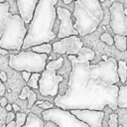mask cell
<instances>
[{"label":"cell","mask_w":127,"mask_h":127,"mask_svg":"<svg viewBox=\"0 0 127 127\" xmlns=\"http://www.w3.org/2000/svg\"><path fill=\"white\" fill-rule=\"evenodd\" d=\"M6 109H7V111H9V112H11V110L13 109V107H12V105H10V104H8V105L6 106Z\"/></svg>","instance_id":"35"},{"label":"cell","mask_w":127,"mask_h":127,"mask_svg":"<svg viewBox=\"0 0 127 127\" xmlns=\"http://www.w3.org/2000/svg\"><path fill=\"white\" fill-rule=\"evenodd\" d=\"M78 120L86 123L89 127H102V119L104 117L103 111L95 110H70Z\"/></svg>","instance_id":"11"},{"label":"cell","mask_w":127,"mask_h":127,"mask_svg":"<svg viewBox=\"0 0 127 127\" xmlns=\"http://www.w3.org/2000/svg\"><path fill=\"white\" fill-rule=\"evenodd\" d=\"M5 91H6V88H5L4 84L2 83V80L0 79V95H1V96L4 95V94H5Z\"/></svg>","instance_id":"29"},{"label":"cell","mask_w":127,"mask_h":127,"mask_svg":"<svg viewBox=\"0 0 127 127\" xmlns=\"http://www.w3.org/2000/svg\"><path fill=\"white\" fill-rule=\"evenodd\" d=\"M63 76L56 73V69L46 67L41 73L39 80V90L43 96H58L59 83L63 81Z\"/></svg>","instance_id":"8"},{"label":"cell","mask_w":127,"mask_h":127,"mask_svg":"<svg viewBox=\"0 0 127 127\" xmlns=\"http://www.w3.org/2000/svg\"><path fill=\"white\" fill-rule=\"evenodd\" d=\"M48 55L37 54L34 52H20L16 55H10L9 65L18 71H27L30 73H40L45 71L47 66Z\"/></svg>","instance_id":"5"},{"label":"cell","mask_w":127,"mask_h":127,"mask_svg":"<svg viewBox=\"0 0 127 127\" xmlns=\"http://www.w3.org/2000/svg\"><path fill=\"white\" fill-rule=\"evenodd\" d=\"M89 69L98 79L107 85H116L120 81L117 72L118 63L114 58H108L106 62L102 61L96 64H90Z\"/></svg>","instance_id":"6"},{"label":"cell","mask_w":127,"mask_h":127,"mask_svg":"<svg viewBox=\"0 0 127 127\" xmlns=\"http://www.w3.org/2000/svg\"><path fill=\"white\" fill-rule=\"evenodd\" d=\"M27 117L28 115L24 112H18L16 114V119H15V122H16V127H23L27 121Z\"/></svg>","instance_id":"21"},{"label":"cell","mask_w":127,"mask_h":127,"mask_svg":"<svg viewBox=\"0 0 127 127\" xmlns=\"http://www.w3.org/2000/svg\"><path fill=\"white\" fill-rule=\"evenodd\" d=\"M6 127H16V122H15V120H14V121H12L11 123L7 124V125H6Z\"/></svg>","instance_id":"32"},{"label":"cell","mask_w":127,"mask_h":127,"mask_svg":"<svg viewBox=\"0 0 127 127\" xmlns=\"http://www.w3.org/2000/svg\"><path fill=\"white\" fill-rule=\"evenodd\" d=\"M16 118V116H15V114L11 111V112H8V115H7V120H6V123L7 124H9V123H11L12 121H14V119Z\"/></svg>","instance_id":"27"},{"label":"cell","mask_w":127,"mask_h":127,"mask_svg":"<svg viewBox=\"0 0 127 127\" xmlns=\"http://www.w3.org/2000/svg\"><path fill=\"white\" fill-rule=\"evenodd\" d=\"M102 60H103V61H104V62H106V61H107V60H108V58H107V57H106V56H102Z\"/></svg>","instance_id":"37"},{"label":"cell","mask_w":127,"mask_h":127,"mask_svg":"<svg viewBox=\"0 0 127 127\" xmlns=\"http://www.w3.org/2000/svg\"><path fill=\"white\" fill-rule=\"evenodd\" d=\"M108 127H118V115L116 113H111L108 120Z\"/></svg>","instance_id":"22"},{"label":"cell","mask_w":127,"mask_h":127,"mask_svg":"<svg viewBox=\"0 0 127 127\" xmlns=\"http://www.w3.org/2000/svg\"><path fill=\"white\" fill-rule=\"evenodd\" d=\"M27 33L20 15L11 14L7 2L0 3V49L19 51L23 47Z\"/></svg>","instance_id":"3"},{"label":"cell","mask_w":127,"mask_h":127,"mask_svg":"<svg viewBox=\"0 0 127 127\" xmlns=\"http://www.w3.org/2000/svg\"><path fill=\"white\" fill-rule=\"evenodd\" d=\"M36 100H37V95H36V93H35L34 91H31V93H30V95H29V97H28V105H27V107H28V108H31V107L35 104Z\"/></svg>","instance_id":"26"},{"label":"cell","mask_w":127,"mask_h":127,"mask_svg":"<svg viewBox=\"0 0 127 127\" xmlns=\"http://www.w3.org/2000/svg\"><path fill=\"white\" fill-rule=\"evenodd\" d=\"M57 3L58 0L39 1L22 49L26 50L35 46L49 44V42L56 38L53 28L57 16Z\"/></svg>","instance_id":"2"},{"label":"cell","mask_w":127,"mask_h":127,"mask_svg":"<svg viewBox=\"0 0 127 127\" xmlns=\"http://www.w3.org/2000/svg\"><path fill=\"white\" fill-rule=\"evenodd\" d=\"M0 55H8V51L7 50H4V49H0Z\"/></svg>","instance_id":"33"},{"label":"cell","mask_w":127,"mask_h":127,"mask_svg":"<svg viewBox=\"0 0 127 127\" xmlns=\"http://www.w3.org/2000/svg\"><path fill=\"white\" fill-rule=\"evenodd\" d=\"M122 3L113 2L109 8L110 11V26L115 35L127 36V16L124 12Z\"/></svg>","instance_id":"9"},{"label":"cell","mask_w":127,"mask_h":127,"mask_svg":"<svg viewBox=\"0 0 127 127\" xmlns=\"http://www.w3.org/2000/svg\"><path fill=\"white\" fill-rule=\"evenodd\" d=\"M12 107H13V109H14L15 111H20V107H19L17 104H12Z\"/></svg>","instance_id":"34"},{"label":"cell","mask_w":127,"mask_h":127,"mask_svg":"<svg viewBox=\"0 0 127 127\" xmlns=\"http://www.w3.org/2000/svg\"><path fill=\"white\" fill-rule=\"evenodd\" d=\"M39 1L38 0H17L19 15L23 19L25 24H30L34 18L35 11Z\"/></svg>","instance_id":"12"},{"label":"cell","mask_w":127,"mask_h":127,"mask_svg":"<svg viewBox=\"0 0 127 127\" xmlns=\"http://www.w3.org/2000/svg\"><path fill=\"white\" fill-rule=\"evenodd\" d=\"M57 16L61 21L60 27H59V33L57 37L59 39H64L68 38L70 36H78L77 31L73 27V23L71 21V14L70 12L63 7L57 8Z\"/></svg>","instance_id":"10"},{"label":"cell","mask_w":127,"mask_h":127,"mask_svg":"<svg viewBox=\"0 0 127 127\" xmlns=\"http://www.w3.org/2000/svg\"><path fill=\"white\" fill-rule=\"evenodd\" d=\"M43 119L52 121L57 124L58 127H89L86 123L78 120L68 110H63L60 108H53L42 112Z\"/></svg>","instance_id":"7"},{"label":"cell","mask_w":127,"mask_h":127,"mask_svg":"<svg viewBox=\"0 0 127 127\" xmlns=\"http://www.w3.org/2000/svg\"><path fill=\"white\" fill-rule=\"evenodd\" d=\"M23 127H44V122L37 115L33 113H29L27 117V121Z\"/></svg>","instance_id":"14"},{"label":"cell","mask_w":127,"mask_h":127,"mask_svg":"<svg viewBox=\"0 0 127 127\" xmlns=\"http://www.w3.org/2000/svg\"><path fill=\"white\" fill-rule=\"evenodd\" d=\"M31 91H32L31 87H29L28 85L24 86V87L22 88V91H21L20 95H19V98H20V99H26V98H28L29 95H30V93H31Z\"/></svg>","instance_id":"24"},{"label":"cell","mask_w":127,"mask_h":127,"mask_svg":"<svg viewBox=\"0 0 127 127\" xmlns=\"http://www.w3.org/2000/svg\"><path fill=\"white\" fill-rule=\"evenodd\" d=\"M124 12H125V15L127 16V8H125V9H124Z\"/></svg>","instance_id":"38"},{"label":"cell","mask_w":127,"mask_h":127,"mask_svg":"<svg viewBox=\"0 0 127 127\" xmlns=\"http://www.w3.org/2000/svg\"><path fill=\"white\" fill-rule=\"evenodd\" d=\"M73 16L74 29L83 37L94 32L103 19V10L98 0H76L74 2Z\"/></svg>","instance_id":"4"},{"label":"cell","mask_w":127,"mask_h":127,"mask_svg":"<svg viewBox=\"0 0 127 127\" xmlns=\"http://www.w3.org/2000/svg\"><path fill=\"white\" fill-rule=\"evenodd\" d=\"M22 75H23V78H24V80H25L26 82H28V81L30 80V77H31L32 73H30V72H27V71H23V72H22Z\"/></svg>","instance_id":"28"},{"label":"cell","mask_w":127,"mask_h":127,"mask_svg":"<svg viewBox=\"0 0 127 127\" xmlns=\"http://www.w3.org/2000/svg\"><path fill=\"white\" fill-rule=\"evenodd\" d=\"M0 105L2 106V107H6L8 104H7V99L5 98V97H2L1 99H0Z\"/></svg>","instance_id":"30"},{"label":"cell","mask_w":127,"mask_h":127,"mask_svg":"<svg viewBox=\"0 0 127 127\" xmlns=\"http://www.w3.org/2000/svg\"><path fill=\"white\" fill-rule=\"evenodd\" d=\"M71 2V0H64V4H69Z\"/></svg>","instance_id":"36"},{"label":"cell","mask_w":127,"mask_h":127,"mask_svg":"<svg viewBox=\"0 0 127 127\" xmlns=\"http://www.w3.org/2000/svg\"><path fill=\"white\" fill-rule=\"evenodd\" d=\"M79 41V38L77 36H70L68 38H64V39H62L60 41H57L55 42L52 46H53V51L56 53V54H59V55H65L67 50L70 48V46Z\"/></svg>","instance_id":"13"},{"label":"cell","mask_w":127,"mask_h":127,"mask_svg":"<svg viewBox=\"0 0 127 127\" xmlns=\"http://www.w3.org/2000/svg\"><path fill=\"white\" fill-rule=\"evenodd\" d=\"M82 48H83V43L79 40V41L73 43V44L70 46V48L67 50V52H66L65 55H67V56H77L78 52H79L80 49H82Z\"/></svg>","instance_id":"19"},{"label":"cell","mask_w":127,"mask_h":127,"mask_svg":"<svg viewBox=\"0 0 127 127\" xmlns=\"http://www.w3.org/2000/svg\"><path fill=\"white\" fill-rule=\"evenodd\" d=\"M37 103V105H39L40 107H42V108H44L45 110H49V109H53L54 108V104L53 103H51V102H49V101H37L36 102Z\"/></svg>","instance_id":"25"},{"label":"cell","mask_w":127,"mask_h":127,"mask_svg":"<svg viewBox=\"0 0 127 127\" xmlns=\"http://www.w3.org/2000/svg\"><path fill=\"white\" fill-rule=\"evenodd\" d=\"M71 63L67 89L64 94L55 97V104L63 110L103 111L118 108L119 86L107 85L98 79L89 69L90 60L78 52L77 56H67Z\"/></svg>","instance_id":"1"},{"label":"cell","mask_w":127,"mask_h":127,"mask_svg":"<svg viewBox=\"0 0 127 127\" xmlns=\"http://www.w3.org/2000/svg\"><path fill=\"white\" fill-rule=\"evenodd\" d=\"M53 50V46L50 44H43V45H39V46H35L32 48V52L37 53V54H50Z\"/></svg>","instance_id":"18"},{"label":"cell","mask_w":127,"mask_h":127,"mask_svg":"<svg viewBox=\"0 0 127 127\" xmlns=\"http://www.w3.org/2000/svg\"><path fill=\"white\" fill-rule=\"evenodd\" d=\"M0 79L2 81H6L7 80V75H6L5 71H0Z\"/></svg>","instance_id":"31"},{"label":"cell","mask_w":127,"mask_h":127,"mask_svg":"<svg viewBox=\"0 0 127 127\" xmlns=\"http://www.w3.org/2000/svg\"><path fill=\"white\" fill-rule=\"evenodd\" d=\"M120 81L124 83L127 79V63L124 61H119L118 62V69H117Z\"/></svg>","instance_id":"16"},{"label":"cell","mask_w":127,"mask_h":127,"mask_svg":"<svg viewBox=\"0 0 127 127\" xmlns=\"http://www.w3.org/2000/svg\"><path fill=\"white\" fill-rule=\"evenodd\" d=\"M117 104L120 108H127V85H122L119 87Z\"/></svg>","instance_id":"15"},{"label":"cell","mask_w":127,"mask_h":127,"mask_svg":"<svg viewBox=\"0 0 127 127\" xmlns=\"http://www.w3.org/2000/svg\"><path fill=\"white\" fill-rule=\"evenodd\" d=\"M113 39H114L115 47L119 51H122L123 52V51L127 50V37L121 36V35H115Z\"/></svg>","instance_id":"17"},{"label":"cell","mask_w":127,"mask_h":127,"mask_svg":"<svg viewBox=\"0 0 127 127\" xmlns=\"http://www.w3.org/2000/svg\"><path fill=\"white\" fill-rule=\"evenodd\" d=\"M41 78V74L40 73H32L31 77H30V80L27 82V85L29 87H32V88H39V80Z\"/></svg>","instance_id":"20"},{"label":"cell","mask_w":127,"mask_h":127,"mask_svg":"<svg viewBox=\"0 0 127 127\" xmlns=\"http://www.w3.org/2000/svg\"><path fill=\"white\" fill-rule=\"evenodd\" d=\"M100 40H101L102 42L106 43V44L109 45V46H112L113 43H114V39H113V38L110 36V34H108V33L102 34V35L100 36Z\"/></svg>","instance_id":"23"}]
</instances>
